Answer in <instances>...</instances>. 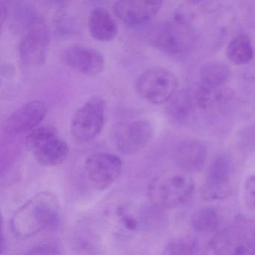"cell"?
<instances>
[{"label": "cell", "instance_id": "e0dca14e", "mask_svg": "<svg viewBox=\"0 0 255 255\" xmlns=\"http://www.w3.org/2000/svg\"><path fill=\"white\" fill-rule=\"evenodd\" d=\"M88 27L91 35L101 42L113 41L119 33L116 20L109 11L102 8H95L91 11Z\"/></svg>", "mask_w": 255, "mask_h": 255}, {"label": "cell", "instance_id": "8fae6325", "mask_svg": "<svg viewBox=\"0 0 255 255\" xmlns=\"http://www.w3.org/2000/svg\"><path fill=\"white\" fill-rule=\"evenodd\" d=\"M153 128L144 119L121 123L115 129L114 142L124 154H135L146 147L153 138Z\"/></svg>", "mask_w": 255, "mask_h": 255}, {"label": "cell", "instance_id": "7c38bea8", "mask_svg": "<svg viewBox=\"0 0 255 255\" xmlns=\"http://www.w3.org/2000/svg\"><path fill=\"white\" fill-rule=\"evenodd\" d=\"M47 113V106L43 101H29L8 116L4 123V130L10 135L29 133L39 126Z\"/></svg>", "mask_w": 255, "mask_h": 255}, {"label": "cell", "instance_id": "ac0fdd59", "mask_svg": "<svg viewBox=\"0 0 255 255\" xmlns=\"http://www.w3.org/2000/svg\"><path fill=\"white\" fill-rule=\"evenodd\" d=\"M189 223L192 229L200 234H215L220 227V215L216 207L204 206L192 213Z\"/></svg>", "mask_w": 255, "mask_h": 255}, {"label": "cell", "instance_id": "cb8c5ba5", "mask_svg": "<svg viewBox=\"0 0 255 255\" xmlns=\"http://www.w3.org/2000/svg\"><path fill=\"white\" fill-rule=\"evenodd\" d=\"M46 1L53 4H61L62 2H65L66 0H46Z\"/></svg>", "mask_w": 255, "mask_h": 255}, {"label": "cell", "instance_id": "603a6c76", "mask_svg": "<svg viewBox=\"0 0 255 255\" xmlns=\"http://www.w3.org/2000/svg\"><path fill=\"white\" fill-rule=\"evenodd\" d=\"M57 249L50 246H41L38 247H35V249H32V251L29 252V254H57Z\"/></svg>", "mask_w": 255, "mask_h": 255}, {"label": "cell", "instance_id": "4fadbf2b", "mask_svg": "<svg viewBox=\"0 0 255 255\" xmlns=\"http://www.w3.org/2000/svg\"><path fill=\"white\" fill-rule=\"evenodd\" d=\"M62 60L68 68L88 77L99 75L105 68V59L102 54L86 46H71L65 49Z\"/></svg>", "mask_w": 255, "mask_h": 255}, {"label": "cell", "instance_id": "52a82bcc", "mask_svg": "<svg viewBox=\"0 0 255 255\" xmlns=\"http://www.w3.org/2000/svg\"><path fill=\"white\" fill-rule=\"evenodd\" d=\"M50 43V29L44 20L34 17L28 22L20 40L19 55L27 67H40L45 63Z\"/></svg>", "mask_w": 255, "mask_h": 255}, {"label": "cell", "instance_id": "3957f363", "mask_svg": "<svg viewBox=\"0 0 255 255\" xmlns=\"http://www.w3.org/2000/svg\"><path fill=\"white\" fill-rule=\"evenodd\" d=\"M26 145L37 162L43 166L61 165L69 153L68 143L51 127H38L29 132Z\"/></svg>", "mask_w": 255, "mask_h": 255}, {"label": "cell", "instance_id": "9a60e30c", "mask_svg": "<svg viewBox=\"0 0 255 255\" xmlns=\"http://www.w3.org/2000/svg\"><path fill=\"white\" fill-rule=\"evenodd\" d=\"M165 112L168 120L174 125L184 126L192 123L199 115L195 88H188L176 92L167 103Z\"/></svg>", "mask_w": 255, "mask_h": 255}, {"label": "cell", "instance_id": "277c9868", "mask_svg": "<svg viewBox=\"0 0 255 255\" xmlns=\"http://www.w3.org/2000/svg\"><path fill=\"white\" fill-rule=\"evenodd\" d=\"M234 165L228 153L216 155L207 170L201 187V196L206 201L226 199L234 192Z\"/></svg>", "mask_w": 255, "mask_h": 255}, {"label": "cell", "instance_id": "7402d4cb", "mask_svg": "<svg viewBox=\"0 0 255 255\" xmlns=\"http://www.w3.org/2000/svg\"><path fill=\"white\" fill-rule=\"evenodd\" d=\"M243 199L248 209L255 211V174L249 176L243 183Z\"/></svg>", "mask_w": 255, "mask_h": 255}, {"label": "cell", "instance_id": "9c48e42d", "mask_svg": "<svg viewBox=\"0 0 255 255\" xmlns=\"http://www.w3.org/2000/svg\"><path fill=\"white\" fill-rule=\"evenodd\" d=\"M151 41L156 48L165 53L180 54L193 45L195 35L185 19L177 16L158 26L152 34Z\"/></svg>", "mask_w": 255, "mask_h": 255}, {"label": "cell", "instance_id": "ffe728a7", "mask_svg": "<svg viewBox=\"0 0 255 255\" xmlns=\"http://www.w3.org/2000/svg\"><path fill=\"white\" fill-rule=\"evenodd\" d=\"M229 68L220 62H207L200 70L201 83L214 87H223L230 78Z\"/></svg>", "mask_w": 255, "mask_h": 255}, {"label": "cell", "instance_id": "8992f818", "mask_svg": "<svg viewBox=\"0 0 255 255\" xmlns=\"http://www.w3.org/2000/svg\"><path fill=\"white\" fill-rule=\"evenodd\" d=\"M106 102L94 97L76 111L71 122V134L79 142H87L96 138L104 128Z\"/></svg>", "mask_w": 255, "mask_h": 255}, {"label": "cell", "instance_id": "30bf717a", "mask_svg": "<svg viewBox=\"0 0 255 255\" xmlns=\"http://www.w3.org/2000/svg\"><path fill=\"white\" fill-rule=\"evenodd\" d=\"M123 162L117 155L97 153L85 162V171L94 187L103 190L113 185L122 174Z\"/></svg>", "mask_w": 255, "mask_h": 255}, {"label": "cell", "instance_id": "d4e9b609", "mask_svg": "<svg viewBox=\"0 0 255 255\" xmlns=\"http://www.w3.org/2000/svg\"><path fill=\"white\" fill-rule=\"evenodd\" d=\"M192 1L194 3H197V2H201V0H192Z\"/></svg>", "mask_w": 255, "mask_h": 255}, {"label": "cell", "instance_id": "5bb4252c", "mask_svg": "<svg viewBox=\"0 0 255 255\" xmlns=\"http://www.w3.org/2000/svg\"><path fill=\"white\" fill-rule=\"evenodd\" d=\"M163 0H117L114 5L116 17L130 26L148 23L162 8Z\"/></svg>", "mask_w": 255, "mask_h": 255}, {"label": "cell", "instance_id": "5b68a950", "mask_svg": "<svg viewBox=\"0 0 255 255\" xmlns=\"http://www.w3.org/2000/svg\"><path fill=\"white\" fill-rule=\"evenodd\" d=\"M178 80L166 68H149L140 74L135 83L138 95L155 105L167 104L177 92Z\"/></svg>", "mask_w": 255, "mask_h": 255}, {"label": "cell", "instance_id": "7a4b0ae2", "mask_svg": "<svg viewBox=\"0 0 255 255\" xmlns=\"http://www.w3.org/2000/svg\"><path fill=\"white\" fill-rule=\"evenodd\" d=\"M192 174L183 170L169 169L155 176L147 187V196L156 207L175 208L187 202L195 192Z\"/></svg>", "mask_w": 255, "mask_h": 255}, {"label": "cell", "instance_id": "d6986e66", "mask_svg": "<svg viewBox=\"0 0 255 255\" xmlns=\"http://www.w3.org/2000/svg\"><path fill=\"white\" fill-rule=\"evenodd\" d=\"M227 59L232 65H247L255 56L253 44L246 35H240L228 43L225 50Z\"/></svg>", "mask_w": 255, "mask_h": 255}, {"label": "cell", "instance_id": "2e32d148", "mask_svg": "<svg viewBox=\"0 0 255 255\" xmlns=\"http://www.w3.org/2000/svg\"><path fill=\"white\" fill-rule=\"evenodd\" d=\"M208 149L203 141L187 139L182 141L176 149L174 159L179 169L186 172H198L205 166Z\"/></svg>", "mask_w": 255, "mask_h": 255}, {"label": "cell", "instance_id": "ba28073f", "mask_svg": "<svg viewBox=\"0 0 255 255\" xmlns=\"http://www.w3.org/2000/svg\"><path fill=\"white\" fill-rule=\"evenodd\" d=\"M208 248L216 255H255V230L242 225L222 228L210 239Z\"/></svg>", "mask_w": 255, "mask_h": 255}, {"label": "cell", "instance_id": "44dd1931", "mask_svg": "<svg viewBox=\"0 0 255 255\" xmlns=\"http://www.w3.org/2000/svg\"><path fill=\"white\" fill-rule=\"evenodd\" d=\"M200 243L193 237H179L167 243L164 248L165 255H196L200 253Z\"/></svg>", "mask_w": 255, "mask_h": 255}, {"label": "cell", "instance_id": "6da1fadb", "mask_svg": "<svg viewBox=\"0 0 255 255\" xmlns=\"http://www.w3.org/2000/svg\"><path fill=\"white\" fill-rule=\"evenodd\" d=\"M59 213V204L54 194L41 192L25 202L13 215L11 232L19 239L37 235L53 224Z\"/></svg>", "mask_w": 255, "mask_h": 255}]
</instances>
